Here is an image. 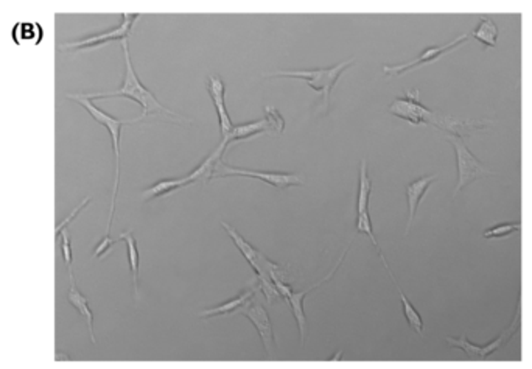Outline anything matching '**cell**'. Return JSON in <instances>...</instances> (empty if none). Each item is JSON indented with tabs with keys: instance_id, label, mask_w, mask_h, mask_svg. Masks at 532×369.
<instances>
[{
	"instance_id": "obj_1",
	"label": "cell",
	"mask_w": 532,
	"mask_h": 369,
	"mask_svg": "<svg viewBox=\"0 0 532 369\" xmlns=\"http://www.w3.org/2000/svg\"><path fill=\"white\" fill-rule=\"evenodd\" d=\"M122 47H123V57H125V75H123V83L120 89L117 90H111V92H99V94H83L86 99L94 100V99H110V97H126V99L134 100L136 103L142 106V116L139 119H145L147 116H156V114H161V116H168L172 117L176 122H185L190 123L189 119H185L183 116H179L174 111H170L168 108H165L162 103L156 99V95L143 86L142 81L139 80V77L134 70V66H132L131 61V55H130V48H128V41H122Z\"/></svg>"
},
{
	"instance_id": "obj_2",
	"label": "cell",
	"mask_w": 532,
	"mask_h": 369,
	"mask_svg": "<svg viewBox=\"0 0 532 369\" xmlns=\"http://www.w3.org/2000/svg\"><path fill=\"white\" fill-rule=\"evenodd\" d=\"M68 99L74 100L86 110L95 122H99L101 126L110 131L111 134V141H112V150H114V161H116V179H114V189H112V199H111V210H110V219H108V228H106V235H110L111 231V225H112V219H114V210H116V199H117V190H119V184H120V131H122L123 126L126 123H136L141 119H134V120H122L117 117H112L110 114H106L105 111H101L100 108H96L92 100H89L84 97L83 94H69Z\"/></svg>"
},
{
	"instance_id": "obj_3",
	"label": "cell",
	"mask_w": 532,
	"mask_h": 369,
	"mask_svg": "<svg viewBox=\"0 0 532 369\" xmlns=\"http://www.w3.org/2000/svg\"><path fill=\"white\" fill-rule=\"evenodd\" d=\"M354 64V59H347L340 64L334 66V68H324V69H311V70H279V72H269L266 74V78H299L304 80L308 86L316 90V92L323 94V105L321 110L324 112L329 111V100L331 89L338 81L346 69Z\"/></svg>"
},
{
	"instance_id": "obj_4",
	"label": "cell",
	"mask_w": 532,
	"mask_h": 369,
	"mask_svg": "<svg viewBox=\"0 0 532 369\" xmlns=\"http://www.w3.org/2000/svg\"><path fill=\"white\" fill-rule=\"evenodd\" d=\"M520 323H522V299H518V302H517L515 315H513V319L511 321V324L507 326V328L503 332H501V334L497 338H495L493 341H491L489 344H484V346H478V344L470 343L465 335H461V337H458V338L447 337L445 341H447V344H449L450 348H455V349L462 350V352L467 355L469 360L481 361V360L489 359V357H491L493 352H497L498 349L504 348L506 344L512 340L513 335H515L517 332H518Z\"/></svg>"
},
{
	"instance_id": "obj_5",
	"label": "cell",
	"mask_w": 532,
	"mask_h": 369,
	"mask_svg": "<svg viewBox=\"0 0 532 369\" xmlns=\"http://www.w3.org/2000/svg\"><path fill=\"white\" fill-rule=\"evenodd\" d=\"M445 141L451 143L453 150L456 154V167H458V184L453 192V198L458 197V193L461 192L465 186L473 183V181L480 178H489L495 177V172L489 170V168L482 164L481 161H478V157L471 153L467 148V145L464 143L462 137L447 134L445 132Z\"/></svg>"
},
{
	"instance_id": "obj_6",
	"label": "cell",
	"mask_w": 532,
	"mask_h": 369,
	"mask_svg": "<svg viewBox=\"0 0 532 369\" xmlns=\"http://www.w3.org/2000/svg\"><path fill=\"white\" fill-rule=\"evenodd\" d=\"M227 177H245L256 178L268 186H273L276 189H289V187H300L305 181L296 173H279V172H260L249 170V168H240L227 166L225 161H218L215 167L214 178H227Z\"/></svg>"
},
{
	"instance_id": "obj_7",
	"label": "cell",
	"mask_w": 532,
	"mask_h": 369,
	"mask_svg": "<svg viewBox=\"0 0 532 369\" xmlns=\"http://www.w3.org/2000/svg\"><path fill=\"white\" fill-rule=\"evenodd\" d=\"M232 315H243V317L249 319L254 324V328L258 332L266 355H268L269 360H273L276 355V338L273 323H271L269 315L266 312L262 302L256 299V295H254L249 301H246L243 306L238 307Z\"/></svg>"
},
{
	"instance_id": "obj_8",
	"label": "cell",
	"mask_w": 532,
	"mask_h": 369,
	"mask_svg": "<svg viewBox=\"0 0 532 369\" xmlns=\"http://www.w3.org/2000/svg\"><path fill=\"white\" fill-rule=\"evenodd\" d=\"M139 14H123L122 16V23L117 28L108 30V32H103L99 34H92V36H86V38H80L75 41H69L64 42L63 46H59L61 50H88V48H94L106 44L110 41H125L128 38V34L131 33V28L134 26L136 19Z\"/></svg>"
},
{
	"instance_id": "obj_9",
	"label": "cell",
	"mask_w": 532,
	"mask_h": 369,
	"mask_svg": "<svg viewBox=\"0 0 532 369\" xmlns=\"http://www.w3.org/2000/svg\"><path fill=\"white\" fill-rule=\"evenodd\" d=\"M389 111L392 116L408 120L413 125H431L434 114H436L422 105L419 100V90H407V97L396 99L391 103Z\"/></svg>"
},
{
	"instance_id": "obj_10",
	"label": "cell",
	"mask_w": 532,
	"mask_h": 369,
	"mask_svg": "<svg viewBox=\"0 0 532 369\" xmlns=\"http://www.w3.org/2000/svg\"><path fill=\"white\" fill-rule=\"evenodd\" d=\"M469 39V34L464 33L461 36H458V38H455L450 42H447V44L444 46H438V47H428L423 50L419 57H417L416 59H413V61H408V63H402V64H391V66H383V72L385 75H389V77H397V75H402L405 74V72L408 70H413L416 68H420V66H425V64H430V63H434L438 61V59L445 55V53H449L451 50H455V48L458 46H461L462 42H465Z\"/></svg>"
},
{
	"instance_id": "obj_11",
	"label": "cell",
	"mask_w": 532,
	"mask_h": 369,
	"mask_svg": "<svg viewBox=\"0 0 532 369\" xmlns=\"http://www.w3.org/2000/svg\"><path fill=\"white\" fill-rule=\"evenodd\" d=\"M433 126L442 130L447 134L453 136H471L476 131L487 130L489 126L493 125V120L491 119H458L453 116H445V114L436 112L433 117Z\"/></svg>"
},
{
	"instance_id": "obj_12",
	"label": "cell",
	"mask_w": 532,
	"mask_h": 369,
	"mask_svg": "<svg viewBox=\"0 0 532 369\" xmlns=\"http://www.w3.org/2000/svg\"><path fill=\"white\" fill-rule=\"evenodd\" d=\"M349 248H350V245H347L346 248H344V251H342V254H341V257L336 260V263L334 265V268H331V270L329 271V273L323 277L321 281L316 282V283H313L311 287H308V288H305V290H302V292H291V295L288 296L287 302H288V304L291 306V308H293V315H294V318H296V323H298L299 335H300V341H302V343H304L305 337H307V332H308V323H307V318H305V313H304V298H305V296H307L308 293L311 292V290L318 288L319 286H323L324 282H327L329 279H331V277H334V275L336 273L338 268H340V267H341V263L344 262V259H346L347 252H349Z\"/></svg>"
},
{
	"instance_id": "obj_13",
	"label": "cell",
	"mask_w": 532,
	"mask_h": 369,
	"mask_svg": "<svg viewBox=\"0 0 532 369\" xmlns=\"http://www.w3.org/2000/svg\"><path fill=\"white\" fill-rule=\"evenodd\" d=\"M207 92L212 99V103H214L215 110H216V116H218V123H220V131H221V139L226 137L229 132L232 131L234 123L231 117H229L227 108H226V86L225 81L221 80L218 75H209L207 77Z\"/></svg>"
},
{
	"instance_id": "obj_14",
	"label": "cell",
	"mask_w": 532,
	"mask_h": 369,
	"mask_svg": "<svg viewBox=\"0 0 532 369\" xmlns=\"http://www.w3.org/2000/svg\"><path fill=\"white\" fill-rule=\"evenodd\" d=\"M438 179L436 174H428V177H422L419 179L413 181L407 186V203H408V223H407V231L405 234L409 232L411 226H413L414 219H416V212L417 208L422 201L423 195H425L427 190L430 189L431 184Z\"/></svg>"
},
{
	"instance_id": "obj_15",
	"label": "cell",
	"mask_w": 532,
	"mask_h": 369,
	"mask_svg": "<svg viewBox=\"0 0 532 369\" xmlns=\"http://www.w3.org/2000/svg\"><path fill=\"white\" fill-rule=\"evenodd\" d=\"M262 132H271V134H274L273 126H271L269 120L266 119V117L265 119H260V120H256V122H249V123H245V125L234 126L232 131L229 132L226 137L221 139V143L225 145L226 150H227L229 145H231V143L240 142V141H247V139L256 137L258 134H262Z\"/></svg>"
},
{
	"instance_id": "obj_16",
	"label": "cell",
	"mask_w": 532,
	"mask_h": 369,
	"mask_svg": "<svg viewBox=\"0 0 532 369\" xmlns=\"http://www.w3.org/2000/svg\"><path fill=\"white\" fill-rule=\"evenodd\" d=\"M221 226H223V229H225V231L227 232L229 237L232 239V241L235 243V246L238 248V251H240L241 254H243V257L247 260V263L251 265V268L257 273L258 267H260V260L263 259L265 254H262L258 250H256V248H254V246L249 243V241H247V240L243 237V235H241V234L237 231V229L232 228L231 225H227L226 221H221Z\"/></svg>"
},
{
	"instance_id": "obj_17",
	"label": "cell",
	"mask_w": 532,
	"mask_h": 369,
	"mask_svg": "<svg viewBox=\"0 0 532 369\" xmlns=\"http://www.w3.org/2000/svg\"><path fill=\"white\" fill-rule=\"evenodd\" d=\"M69 276H70V290L68 293V301L70 302L72 306H74L78 313L81 315V317L86 318L88 321V328H89V335H90V340H92L95 343V335H94V313L92 310H90L89 307V302H88V298L84 296L80 290H78L76 283H75V277H74V271H69Z\"/></svg>"
},
{
	"instance_id": "obj_18",
	"label": "cell",
	"mask_w": 532,
	"mask_h": 369,
	"mask_svg": "<svg viewBox=\"0 0 532 369\" xmlns=\"http://www.w3.org/2000/svg\"><path fill=\"white\" fill-rule=\"evenodd\" d=\"M190 184H192V179L189 178V174H185V177H181V178L161 179L157 181L156 184L150 186L148 189H145L142 192V199L143 201H150V199L168 195V193H172L178 189H183V187H187Z\"/></svg>"
},
{
	"instance_id": "obj_19",
	"label": "cell",
	"mask_w": 532,
	"mask_h": 369,
	"mask_svg": "<svg viewBox=\"0 0 532 369\" xmlns=\"http://www.w3.org/2000/svg\"><path fill=\"white\" fill-rule=\"evenodd\" d=\"M225 153H226V147L220 142V145L216 147L214 153H212L209 157H205V159L195 168V170H192L189 173V178L192 179V184L193 183H207L209 179L214 178L215 167H216V164H218V161H221V157Z\"/></svg>"
},
{
	"instance_id": "obj_20",
	"label": "cell",
	"mask_w": 532,
	"mask_h": 369,
	"mask_svg": "<svg viewBox=\"0 0 532 369\" xmlns=\"http://www.w3.org/2000/svg\"><path fill=\"white\" fill-rule=\"evenodd\" d=\"M254 295H256V290L247 288V290H245V292H241L238 296H235V298L223 302V304H220V306L205 308V310L199 312V318L207 319V318L218 317V315H232L238 307L243 306L246 301H249Z\"/></svg>"
},
{
	"instance_id": "obj_21",
	"label": "cell",
	"mask_w": 532,
	"mask_h": 369,
	"mask_svg": "<svg viewBox=\"0 0 532 369\" xmlns=\"http://www.w3.org/2000/svg\"><path fill=\"white\" fill-rule=\"evenodd\" d=\"M383 265H385L386 271H388V275H389V277L392 279V282H394V286H396V288H397L398 295H400V301H402V306H403V315H405V318H407L408 324L411 326V329H413V330L416 332V334L423 335V321H422V317L419 315V312L416 310V307H414L413 304H411L409 299L407 298V295H405V292L402 290V287L398 286V282H397V279H396V276L392 275L391 268L388 267V262H383Z\"/></svg>"
},
{
	"instance_id": "obj_22",
	"label": "cell",
	"mask_w": 532,
	"mask_h": 369,
	"mask_svg": "<svg viewBox=\"0 0 532 369\" xmlns=\"http://www.w3.org/2000/svg\"><path fill=\"white\" fill-rule=\"evenodd\" d=\"M117 240H123L126 243V251H128V263L132 275V287H134V295L139 298V267H141V256H139L137 240L131 231H125L120 234Z\"/></svg>"
},
{
	"instance_id": "obj_23",
	"label": "cell",
	"mask_w": 532,
	"mask_h": 369,
	"mask_svg": "<svg viewBox=\"0 0 532 369\" xmlns=\"http://www.w3.org/2000/svg\"><path fill=\"white\" fill-rule=\"evenodd\" d=\"M471 36L482 42L486 47H495L497 46L498 38L497 23L493 22L491 16H480V23H478V27L471 32Z\"/></svg>"
},
{
	"instance_id": "obj_24",
	"label": "cell",
	"mask_w": 532,
	"mask_h": 369,
	"mask_svg": "<svg viewBox=\"0 0 532 369\" xmlns=\"http://www.w3.org/2000/svg\"><path fill=\"white\" fill-rule=\"evenodd\" d=\"M372 192V181L367 174V162L366 159L360 164V181H358V197H356V212L365 214L369 210V197Z\"/></svg>"
},
{
	"instance_id": "obj_25",
	"label": "cell",
	"mask_w": 532,
	"mask_h": 369,
	"mask_svg": "<svg viewBox=\"0 0 532 369\" xmlns=\"http://www.w3.org/2000/svg\"><path fill=\"white\" fill-rule=\"evenodd\" d=\"M522 231V223L513 221V223H500L497 226H492L486 229L482 232V237L484 239H506L511 237V235L517 234Z\"/></svg>"
},
{
	"instance_id": "obj_26",
	"label": "cell",
	"mask_w": 532,
	"mask_h": 369,
	"mask_svg": "<svg viewBox=\"0 0 532 369\" xmlns=\"http://www.w3.org/2000/svg\"><path fill=\"white\" fill-rule=\"evenodd\" d=\"M356 232L360 234H366L369 239H371L374 248H376L380 259H382V262H386V257L383 256L382 250H380L378 246V241L376 239V235H374V226H372V220H371V215H369V210L365 214H360L358 219H356Z\"/></svg>"
},
{
	"instance_id": "obj_27",
	"label": "cell",
	"mask_w": 532,
	"mask_h": 369,
	"mask_svg": "<svg viewBox=\"0 0 532 369\" xmlns=\"http://www.w3.org/2000/svg\"><path fill=\"white\" fill-rule=\"evenodd\" d=\"M257 286L260 290H262L265 299L268 301L269 304L285 301L283 299L282 293L279 292V288L276 287V283L273 282V279H271L269 276H257Z\"/></svg>"
},
{
	"instance_id": "obj_28",
	"label": "cell",
	"mask_w": 532,
	"mask_h": 369,
	"mask_svg": "<svg viewBox=\"0 0 532 369\" xmlns=\"http://www.w3.org/2000/svg\"><path fill=\"white\" fill-rule=\"evenodd\" d=\"M265 111H266V119L269 120L271 126H273L274 134H279V132L283 131V126H285V122H283V119L280 117L279 111H276L274 108H269V106H266Z\"/></svg>"
},
{
	"instance_id": "obj_29",
	"label": "cell",
	"mask_w": 532,
	"mask_h": 369,
	"mask_svg": "<svg viewBox=\"0 0 532 369\" xmlns=\"http://www.w3.org/2000/svg\"><path fill=\"white\" fill-rule=\"evenodd\" d=\"M61 235H63L61 251H63L64 263H65V267H68V270L72 271V246H70V235H69L68 229H63Z\"/></svg>"
},
{
	"instance_id": "obj_30",
	"label": "cell",
	"mask_w": 532,
	"mask_h": 369,
	"mask_svg": "<svg viewBox=\"0 0 532 369\" xmlns=\"http://www.w3.org/2000/svg\"><path fill=\"white\" fill-rule=\"evenodd\" d=\"M116 241H117V240H112V239L110 237V235H106V234H105V237H103L100 243L95 246L94 257L96 259V257L106 256V252H110V251H111V246H112L114 243H116Z\"/></svg>"
},
{
	"instance_id": "obj_31",
	"label": "cell",
	"mask_w": 532,
	"mask_h": 369,
	"mask_svg": "<svg viewBox=\"0 0 532 369\" xmlns=\"http://www.w3.org/2000/svg\"><path fill=\"white\" fill-rule=\"evenodd\" d=\"M89 201H90V198H89V197H86V198H84V199H83V201H81L80 204H78V206H76V208L74 209V212H72V214H70V215L68 217V219H65L64 221H61V223H59V225L57 226V234H58V235H59V232H61V231H63V229H65V228H68V226H69V223H70L72 220H74V219H75V217H76L78 214H80V212H81V209H83V208H84V206H86V204L89 203Z\"/></svg>"
},
{
	"instance_id": "obj_32",
	"label": "cell",
	"mask_w": 532,
	"mask_h": 369,
	"mask_svg": "<svg viewBox=\"0 0 532 369\" xmlns=\"http://www.w3.org/2000/svg\"><path fill=\"white\" fill-rule=\"evenodd\" d=\"M59 359H64V360H69V357L68 355H65V354H57V360H59Z\"/></svg>"
}]
</instances>
